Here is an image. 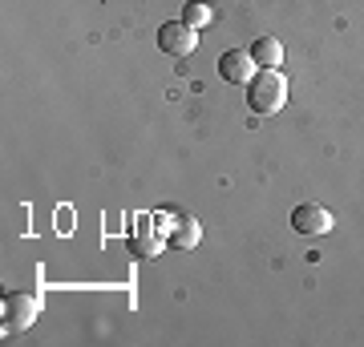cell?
Returning a JSON list of instances; mask_svg holds the SVG:
<instances>
[{
	"mask_svg": "<svg viewBox=\"0 0 364 347\" xmlns=\"http://www.w3.org/2000/svg\"><path fill=\"white\" fill-rule=\"evenodd\" d=\"M198 45V28H191L186 21H166L158 28V49L170 53V57H191Z\"/></svg>",
	"mask_w": 364,
	"mask_h": 347,
	"instance_id": "3957f363",
	"label": "cell"
},
{
	"mask_svg": "<svg viewBox=\"0 0 364 347\" xmlns=\"http://www.w3.org/2000/svg\"><path fill=\"white\" fill-rule=\"evenodd\" d=\"M287 101V81L279 69H259L247 81V105L255 114H279Z\"/></svg>",
	"mask_w": 364,
	"mask_h": 347,
	"instance_id": "6da1fadb",
	"label": "cell"
},
{
	"mask_svg": "<svg viewBox=\"0 0 364 347\" xmlns=\"http://www.w3.org/2000/svg\"><path fill=\"white\" fill-rule=\"evenodd\" d=\"M182 21L191 28H207L210 25V9L203 4V0H186V9H182Z\"/></svg>",
	"mask_w": 364,
	"mask_h": 347,
	"instance_id": "9c48e42d",
	"label": "cell"
},
{
	"mask_svg": "<svg viewBox=\"0 0 364 347\" xmlns=\"http://www.w3.org/2000/svg\"><path fill=\"white\" fill-rule=\"evenodd\" d=\"M219 73H223V81H231V85H247V81L259 73V65L251 61V49H227L219 57Z\"/></svg>",
	"mask_w": 364,
	"mask_h": 347,
	"instance_id": "5b68a950",
	"label": "cell"
},
{
	"mask_svg": "<svg viewBox=\"0 0 364 347\" xmlns=\"http://www.w3.org/2000/svg\"><path fill=\"white\" fill-rule=\"evenodd\" d=\"M41 315V295L37 291H9L4 295V331H25Z\"/></svg>",
	"mask_w": 364,
	"mask_h": 347,
	"instance_id": "7a4b0ae2",
	"label": "cell"
},
{
	"mask_svg": "<svg viewBox=\"0 0 364 347\" xmlns=\"http://www.w3.org/2000/svg\"><path fill=\"white\" fill-rule=\"evenodd\" d=\"M251 61L259 65V69H279L284 65V45L275 37H259L251 45Z\"/></svg>",
	"mask_w": 364,
	"mask_h": 347,
	"instance_id": "52a82bcc",
	"label": "cell"
},
{
	"mask_svg": "<svg viewBox=\"0 0 364 347\" xmlns=\"http://www.w3.org/2000/svg\"><path fill=\"white\" fill-rule=\"evenodd\" d=\"M134 250H138L142 258H158V250H162V238L154 234L150 219H138V231H134Z\"/></svg>",
	"mask_w": 364,
	"mask_h": 347,
	"instance_id": "ba28073f",
	"label": "cell"
},
{
	"mask_svg": "<svg viewBox=\"0 0 364 347\" xmlns=\"http://www.w3.org/2000/svg\"><path fill=\"white\" fill-rule=\"evenodd\" d=\"M162 234L170 238V246H178V250H191V246H198V238H203V226H198L195 219L178 214V219L170 222V226H162Z\"/></svg>",
	"mask_w": 364,
	"mask_h": 347,
	"instance_id": "8992f818",
	"label": "cell"
},
{
	"mask_svg": "<svg viewBox=\"0 0 364 347\" xmlns=\"http://www.w3.org/2000/svg\"><path fill=\"white\" fill-rule=\"evenodd\" d=\"M332 226H336V219L320 202H299L291 210V231H299V234H328Z\"/></svg>",
	"mask_w": 364,
	"mask_h": 347,
	"instance_id": "277c9868",
	"label": "cell"
}]
</instances>
